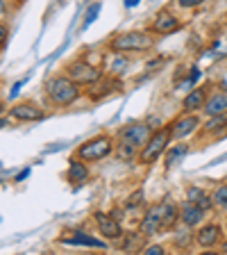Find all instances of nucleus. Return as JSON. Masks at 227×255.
Segmentation results:
<instances>
[{"instance_id":"obj_16","label":"nucleus","mask_w":227,"mask_h":255,"mask_svg":"<svg viewBox=\"0 0 227 255\" xmlns=\"http://www.w3.org/2000/svg\"><path fill=\"white\" fill-rule=\"evenodd\" d=\"M111 87H121V89H123L121 80H118L116 75H111L109 80L100 78L95 85H91V89H86V96H89L91 101H100V98H105L107 94H111Z\"/></svg>"},{"instance_id":"obj_23","label":"nucleus","mask_w":227,"mask_h":255,"mask_svg":"<svg viewBox=\"0 0 227 255\" xmlns=\"http://www.w3.org/2000/svg\"><path fill=\"white\" fill-rule=\"evenodd\" d=\"M127 69H130V59H127L123 53H116V57H114V62H111V66H109V73L121 78Z\"/></svg>"},{"instance_id":"obj_8","label":"nucleus","mask_w":227,"mask_h":255,"mask_svg":"<svg viewBox=\"0 0 227 255\" xmlns=\"http://www.w3.org/2000/svg\"><path fill=\"white\" fill-rule=\"evenodd\" d=\"M93 219H95V226L100 230V235L109 242H116V239L123 237V228L121 223L116 219L111 217V214H105V212H93Z\"/></svg>"},{"instance_id":"obj_21","label":"nucleus","mask_w":227,"mask_h":255,"mask_svg":"<svg viewBox=\"0 0 227 255\" xmlns=\"http://www.w3.org/2000/svg\"><path fill=\"white\" fill-rule=\"evenodd\" d=\"M189 153V146L186 143H180V146H175V148H166V157H164V162H166V169H170V166H175L177 162H180L184 155Z\"/></svg>"},{"instance_id":"obj_14","label":"nucleus","mask_w":227,"mask_h":255,"mask_svg":"<svg viewBox=\"0 0 227 255\" xmlns=\"http://www.w3.org/2000/svg\"><path fill=\"white\" fill-rule=\"evenodd\" d=\"M180 219H182V223L189 226V228H196V226H200L202 223V219H205V207L186 201L184 205H182V210H180Z\"/></svg>"},{"instance_id":"obj_27","label":"nucleus","mask_w":227,"mask_h":255,"mask_svg":"<svg viewBox=\"0 0 227 255\" xmlns=\"http://www.w3.org/2000/svg\"><path fill=\"white\" fill-rule=\"evenodd\" d=\"M98 11H100V2H95V5H91L89 9H86V18H84V27L91 25V23L95 21V16H98Z\"/></svg>"},{"instance_id":"obj_10","label":"nucleus","mask_w":227,"mask_h":255,"mask_svg":"<svg viewBox=\"0 0 227 255\" xmlns=\"http://www.w3.org/2000/svg\"><path fill=\"white\" fill-rule=\"evenodd\" d=\"M198 126H200V119H198L196 114H186V112H184V117L175 119L168 128H170L173 139H184V137H189L191 132H196Z\"/></svg>"},{"instance_id":"obj_9","label":"nucleus","mask_w":227,"mask_h":255,"mask_svg":"<svg viewBox=\"0 0 227 255\" xmlns=\"http://www.w3.org/2000/svg\"><path fill=\"white\" fill-rule=\"evenodd\" d=\"M182 27L180 18L177 16H173L170 11H159L157 16H154L152 25H150V30L154 32V34H161V37H168V34H173V32H177Z\"/></svg>"},{"instance_id":"obj_36","label":"nucleus","mask_w":227,"mask_h":255,"mask_svg":"<svg viewBox=\"0 0 227 255\" xmlns=\"http://www.w3.org/2000/svg\"><path fill=\"white\" fill-rule=\"evenodd\" d=\"M225 25H227V16H225Z\"/></svg>"},{"instance_id":"obj_7","label":"nucleus","mask_w":227,"mask_h":255,"mask_svg":"<svg viewBox=\"0 0 227 255\" xmlns=\"http://www.w3.org/2000/svg\"><path fill=\"white\" fill-rule=\"evenodd\" d=\"M161 210H164V201L154 203L146 210V217L141 219V233H146L148 237L157 235L159 230H164V219H161Z\"/></svg>"},{"instance_id":"obj_18","label":"nucleus","mask_w":227,"mask_h":255,"mask_svg":"<svg viewBox=\"0 0 227 255\" xmlns=\"http://www.w3.org/2000/svg\"><path fill=\"white\" fill-rule=\"evenodd\" d=\"M205 114L207 117H216V114H225L227 112V94H223V91H216V94H212L209 98H207L205 103Z\"/></svg>"},{"instance_id":"obj_2","label":"nucleus","mask_w":227,"mask_h":255,"mask_svg":"<svg viewBox=\"0 0 227 255\" xmlns=\"http://www.w3.org/2000/svg\"><path fill=\"white\" fill-rule=\"evenodd\" d=\"M46 94L50 98V103L59 107L73 105L79 98V85L73 82L69 75H57V78H50L46 82Z\"/></svg>"},{"instance_id":"obj_33","label":"nucleus","mask_w":227,"mask_h":255,"mask_svg":"<svg viewBox=\"0 0 227 255\" xmlns=\"http://www.w3.org/2000/svg\"><path fill=\"white\" fill-rule=\"evenodd\" d=\"M221 251H223V253H227V242H223V244H221Z\"/></svg>"},{"instance_id":"obj_22","label":"nucleus","mask_w":227,"mask_h":255,"mask_svg":"<svg viewBox=\"0 0 227 255\" xmlns=\"http://www.w3.org/2000/svg\"><path fill=\"white\" fill-rule=\"evenodd\" d=\"M225 126H227V112L225 114H216V117L209 119L207 126H205V132L207 134H216V132H221V130H225Z\"/></svg>"},{"instance_id":"obj_26","label":"nucleus","mask_w":227,"mask_h":255,"mask_svg":"<svg viewBox=\"0 0 227 255\" xmlns=\"http://www.w3.org/2000/svg\"><path fill=\"white\" fill-rule=\"evenodd\" d=\"M137 150H139V148H134L132 143H125V141H121V146H118V155H121L123 159H125V157L132 159L134 155H137Z\"/></svg>"},{"instance_id":"obj_34","label":"nucleus","mask_w":227,"mask_h":255,"mask_svg":"<svg viewBox=\"0 0 227 255\" xmlns=\"http://www.w3.org/2000/svg\"><path fill=\"white\" fill-rule=\"evenodd\" d=\"M2 112H5V103L0 101V114H2Z\"/></svg>"},{"instance_id":"obj_20","label":"nucleus","mask_w":227,"mask_h":255,"mask_svg":"<svg viewBox=\"0 0 227 255\" xmlns=\"http://www.w3.org/2000/svg\"><path fill=\"white\" fill-rule=\"evenodd\" d=\"M146 242H148V235H146V233H130V235H127V239L123 242V251L139 253V251L146 249Z\"/></svg>"},{"instance_id":"obj_1","label":"nucleus","mask_w":227,"mask_h":255,"mask_svg":"<svg viewBox=\"0 0 227 255\" xmlns=\"http://www.w3.org/2000/svg\"><path fill=\"white\" fill-rule=\"evenodd\" d=\"M154 48V37L148 32H121L109 41V50L116 53H146Z\"/></svg>"},{"instance_id":"obj_25","label":"nucleus","mask_w":227,"mask_h":255,"mask_svg":"<svg viewBox=\"0 0 227 255\" xmlns=\"http://www.w3.org/2000/svg\"><path fill=\"white\" fill-rule=\"evenodd\" d=\"M212 201H214V205H218V207H227V185L218 187V189L214 191Z\"/></svg>"},{"instance_id":"obj_15","label":"nucleus","mask_w":227,"mask_h":255,"mask_svg":"<svg viewBox=\"0 0 227 255\" xmlns=\"http://www.w3.org/2000/svg\"><path fill=\"white\" fill-rule=\"evenodd\" d=\"M66 178H69L71 185L79 187V185H84L86 180H89V166H86L84 159H71V164H69V171H66Z\"/></svg>"},{"instance_id":"obj_30","label":"nucleus","mask_w":227,"mask_h":255,"mask_svg":"<svg viewBox=\"0 0 227 255\" xmlns=\"http://www.w3.org/2000/svg\"><path fill=\"white\" fill-rule=\"evenodd\" d=\"M7 34H9V30H7V25H2V23H0V48L5 46V41H7Z\"/></svg>"},{"instance_id":"obj_3","label":"nucleus","mask_w":227,"mask_h":255,"mask_svg":"<svg viewBox=\"0 0 227 255\" xmlns=\"http://www.w3.org/2000/svg\"><path fill=\"white\" fill-rule=\"evenodd\" d=\"M111 153H114V139L109 134H98L93 139H86L75 150V155L84 162H100V159L109 157Z\"/></svg>"},{"instance_id":"obj_19","label":"nucleus","mask_w":227,"mask_h":255,"mask_svg":"<svg viewBox=\"0 0 227 255\" xmlns=\"http://www.w3.org/2000/svg\"><path fill=\"white\" fill-rule=\"evenodd\" d=\"M186 201H191V203H196V205H200V207H205V210H209L212 207V198H209V194H207L202 187H189L186 189Z\"/></svg>"},{"instance_id":"obj_29","label":"nucleus","mask_w":227,"mask_h":255,"mask_svg":"<svg viewBox=\"0 0 227 255\" xmlns=\"http://www.w3.org/2000/svg\"><path fill=\"white\" fill-rule=\"evenodd\" d=\"M141 253H148V255H159V253H164V246H146V249H143Z\"/></svg>"},{"instance_id":"obj_4","label":"nucleus","mask_w":227,"mask_h":255,"mask_svg":"<svg viewBox=\"0 0 227 255\" xmlns=\"http://www.w3.org/2000/svg\"><path fill=\"white\" fill-rule=\"evenodd\" d=\"M170 139H173V134H170V128L168 126L154 130V132L150 134L148 143L139 150V162H141V164H154V162H157V159L166 153Z\"/></svg>"},{"instance_id":"obj_11","label":"nucleus","mask_w":227,"mask_h":255,"mask_svg":"<svg viewBox=\"0 0 227 255\" xmlns=\"http://www.w3.org/2000/svg\"><path fill=\"white\" fill-rule=\"evenodd\" d=\"M59 242H64V244H71V246H93V249H105V246H107L105 242L91 237V235L82 233V230H66V233H62Z\"/></svg>"},{"instance_id":"obj_24","label":"nucleus","mask_w":227,"mask_h":255,"mask_svg":"<svg viewBox=\"0 0 227 255\" xmlns=\"http://www.w3.org/2000/svg\"><path fill=\"white\" fill-rule=\"evenodd\" d=\"M141 203H143V189H137V191H132V194L127 196L125 207H127V210H137Z\"/></svg>"},{"instance_id":"obj_17","label":"nucleus","mask_w":227,"mask_h":255,"mask_svg":"<svg viewBox=\"0 0 227 255\" xmlns=\"http://www.w3.org/2000/svg\"><path fill=\"white\" fill-rule=\"evenodd\" d=\"M207 103V91L202 89V87H196V89H191L189 94H186V98L182 101V110L186 112V114H193V112H198L200 107H205Z\"/></svg>"},{"instance_id":"obj_31","label":"nucleus","mask_w":227,"mask_h":255,"mask_svg":"<svg viewBox=\"0 0 227 255\" xmlns=\"http://www.w3.org/2000/svg\"><path fill=\"white\" fill-rule=\"evenodd\" d=\"M27 175H30V169H23L21 175H16V180H23V178H27Z\"/></svg>"},{"instance_id":"obj_6","label":"nucleus","mask_w":227,"mask_h":255,"mask_svg":"<svg viewBox=\"0 0 227 255\" xmlns=\"http://www.w3.org/2000/svg\"><path fill=\"white\" fill-rule=\"evenodd\" d=\"M150 134H152V128L148 126V123H132V126H125L118 132V139L125 143H132L134 148L141 150L146 143H148Z\"/></svg>"},{"instance_id":"obj_13","label":"nucleus","mask_w":227,"mask_h":255,"mask_svg":"<svg viewBox=\"0 0 227 255\" xmlns=\"http://www.w3.org/2000/svg\"><path fill=\"white\" fill-rule=\"evenodd\" d=\"M221 235L223 230L218 223H207L196 233V244L202 246V249H212V246H216L221 242Z\"/></svg>"},{"instance_id":"obj_32","label":"nucleus","mask_w":227,"mask_h":255,"mask_svg":"<svg viewBox=\"0 0 227 255\" xmlns=\"http://www.w3.org/2000/svg\"><path fill=\"white\" fill-rule=\"evenodd\" d=\"M5 11H7V5H5V0H0V16L5 14Z\"/></svg>"},{"instance_id":"obj_35","label":"nucleus","mask_w":227,"mask_h":255,"mask_svg":"<svg viewBox=\"0 0 227 255\" xmlns=\"http://www.w3.org/2000/svg\"><path fill=\"white\" fill-rule=\"evenodd\" d=\"M139 0H127V5H137Z\"/></svg>"},{"instance_id":"obj_28","label":"nucleus","mask_w":227,"mask_h":255,"mask_svg":"<svg viewBox=\"0 0 227 255\" xmlns=\"http://www.w3.org/2000/svg\"><path fill=\"white\" fill-rule=\"evenodd\" d=\"M202 2H207V0H177V5H180L182 9H191V7H200Z\"/></svg>"},{"instance_id":"obj_12","label":"nucleus","mask_w":227,"mask_h":255,"mask_svg":"<svg viewBox=\"0 0 227 255\" xmlns=\"http://www.w3.org/2000/svg\"><path fill=\"white\" fill-rule=\"evenodd\" d=\"M9 117L16 121H41L46 114H43L41 107H37L34 103H16L9 110Z\"/></svg>"},{"instance_id":"obj_5","label":"nucleus","mask_w":227,"mask_h":255,"mask_svg":"<svg viewBox=\"0 0 227 255\" xmlns=\"http://www.w3.org/2000/svg\"><path fill=\"white\" fill-rule=\"evenodd\" d=\"M64 71H66V75H69L73 82H77L79 87H91L102 78V71L98 69V66H93V64L84 62V59H75V62L66 64Z\"/></svg>"}]
</instances>
